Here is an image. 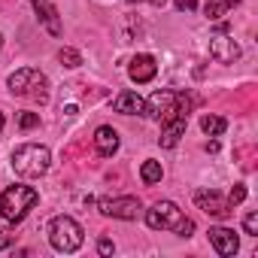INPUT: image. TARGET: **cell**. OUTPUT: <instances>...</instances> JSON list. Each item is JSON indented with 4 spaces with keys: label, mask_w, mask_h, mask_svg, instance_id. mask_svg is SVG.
I'll list each match as a JSON object with an SVG mask.
<instances>
[{
    "label": "cell",
    "mask_w": 258,
    "mask_h": 258,
    "mask_svg": "<svg viewBox=\"0 0 258 258\" xmlns=\"http://www.w3.org/2000/svg\"><path fill=\"white\" fill-rule=\"evenodd\" d=\"M40 201V195L28 185H10L4 195H0V216L7 222H22L28 216V210H34Z\"/></svg>",
    "instance_id": "obj_1"
},
{
    "label": "cell",
    "mask_w": 258,
    "mask_h": 258,
    "mask_svg": "<svg viewBox=\"0 0 258 258\" xmlns=\"http://www.w3.org/2000/svg\"><path fill=\"white\" fill-rule=\"evenodd\" d=\"M10 91L19 94V97H31V100L46 103V97H49V79L37 67H22V70H16L10 76Z\"/></svg>",
    "instance_id": "obj_2"
},
{
    "label": "cell",
    "mask_w": 258,
    "mask_h": 258,
    "mask_svg": "<svg viewBox=\"0 0 258 258\" xmlns=\"http://www.w3.org/2000/svg\"><path fill=\"white\" fill-rule=\"evenodd\" d=\"M143 109H146L149 118L167 121V118H173V115H179V112H188V109H191V100H188L185 94H176V91L161 88V91H155V94L149 97V103H146Z\"/></svg>",
    "instance_id": "obj_3"
},
{
    "label": "cell",
    "mask_w": 258,
    "mask_h": 258,
    "mask_svg": "<svg viewBox=\"0 0 258 258\" xmlns=\"http://www.w3.org/2000/svg\"><path fill=\"white\" fill-rule=\"evenodd\" d=\"M13 170L19 176H43L49 170V149L37 143H25L13 152Z\"/></svg>",
    "instance_id": "obj_4"
},
{
    "label": "cell",
    "mask_w": 258,
    "mask_h": 258,
    "mask_svg": "<svg viewBox=\"0 0 258 258\" xmlns=\"http://www.w3.org/2000/svg\"><path fill=\"white\" fill-rule=\"evenodd\" d=\"M49 240L58 252H76L82 246V228L70 216H55L49 225Z\"/></svg>",
    "instance_id": "obj_5"
},
{
    "label": "cell",
    "mask_w": 258,
    "mask_h": 258,
    "mask_svg": "<svg viewBox=\"0 0 258 258\" xmlns=\"http://www.w3.org/2000/svg\"><path fill=\"white\" fill-rule=\"evenodd\" d=\"M179 222H182V213H179V207L170 204V201H158V204L146 213V225H149L152 231H167V228L176 231Z\"/></svg>",
    "instance_id": "obj_6"
},
{
    "label": "cell",
    "mask_w": 258,
    "mask_h": 258,
    "mask_svg": "<svg viewBox=\"0 0 258 258\" xmlns=\"http://www.w3.org/2000/svg\"><path fill=\"white\" fill-rule=\"evenodd\" d=\"M143 210V204L137 198H106L100 201V213L112 216V219H137Z\"/></svg>",
    "instance_id": "obj_7"
},
{
    "label": "cell",
    "mask_w": 258,
    "mask_h": 258,
    "mask_svg": "<svg viewBox=\"0 0 258 258\" xmlns=\"http://www.w3.org/2000/svg\"><path fill=\"white\" fill-rule=\"evenodd\" d=\"M195 204L207 213V216H216V219H228L231 216V201H225V198H219V191H195Z\"/></svg>",
    "instance_id": "obj_8"
},
{
    "label": "cell",
    "mask_w": 258,
    "mask_h": 258,
    "mask_svg": "<svg viewBox=\"0 0 258 258\" xmlns=\"http://www.w3.org/2000/svg\"><path fill=\"white\" fill-rule=\"evenodd\" d=\"M210 55L219 61V64H234L237 58H240V46L231 40V37H213L210 40Z\"/></svg>",
    "instance_id": "obj_9"
},
{
    "label": "cell",
    "mask_w": 258,
    "mask_h": 258,
    "mask_svg": "<svg viewBox=\"0 0 258 258\" xmlns=\"http://www.w3.org/2000/svg\"><path fill=\"white\" fill-rule=\"evenodd\" d=\"M161 124H164V131H161V146H164V149H173V146L179 143V137L185 134L188 112H179V115H173V118H167V121H161Z\"/></svg>",
    "instance_id": "obj_10"
},
{
    "label": "cell",
    "mask_w": 258,
    "mask_h": 258,
    "mask_svg": "<svg viewBox=\"0 0 258 258\" xmlns=\"http://www.w3.org/2000/svg\"><path fill=\"white\" fill-rule=\"evenodd\" d=\"M210 243L219 255H234L240 249V240L231 228H210Z\"/></svg>",
    "instance_id": "obj_11"
},
{
    "label": "cell",
    "mask_w": 258,
    "mask_h": 258,
    "mask_svg": "<svg viewBox=\"0 0 258 258\" xmlns=\"http://www.w3.org/2000/svg\"><path fill=\"white\" fill-rule=\"evenodd\" d=\"M94 146H97V152L103 158H112L115 149H118V131L109 127V124H100L97 131H94Z\"/></svg>",
    "instance_id": "obj_12"
},
{
    "label": "cell",
    "mask_w": 258,
    "mask_h": 258,
    "mask_svg": "<svg viewBox=\"0 0 258 258\" xmlns=\"http://www.w3.org/2000/svg\"><path fill=\"white\" fill-rule=\"evenodd\" d=\"M155 73H158V64H155L152 55H137L131 61V79L134 82H152Z\"/></svg>",
    "instance_id": "obj_13"
},
{
    "label": "cell",
    "mask_w": 258,
    "mask_h": 258,
    "mask_svg": "<svg viewBox=\"0 0 258 258\" xmlns=\"http://www.w3.org/2000/svg\"><path fill=\"white\" fill-rule=\"evenodd\" d=\"M34 7H37V19L43 22V28L52 34V37H58L61 34V22H58V10L49 4V0H34Z\"/></svg>",
    "instance_id": "obj_14"
},
{
    "label": "cell",
    "mask_w": 258,
    "mask_h": 258,
    "mask_svg": "<svg viewBox=\"0 0 258 258\" xmlns=\"http://www.w3.org/2000/svg\"><path fill=\"white\" fill-rule=\"evenodd\" d=\"M115 112H121V115H134V112H143V97L140 94H134V91H121L118 97H115Z\"/></svg>",
    "instance_id": "obj_15"
},
{
    "label": "cell",
    "mask_w": 258,
    "mask_h": 258,
    "mask_svg": "<svg viewBox=\"0 0 258 258\" xmlns=\"http://www.w3.org/2000/svg\"><path fill=\"white\" fill-rule=\"evenodd\" d=\"M237 4H240V0H207L204 13H207V19H210V22H216V19H222L228 10H234Z\"/></svg>",
    "instance_id": "obj_16"
},
{
    "label": "cell",
    "mask_w": 258,
    "mask_h": 258,
    "mask_svg": "<svg viewBox=\"0 0 258 258\" xmlns=\"http://www.w3.org/2000/svg\"><path fill=\"white\" fill-rule=\"evenodd\" d=\"M201 127H204V134H210V137H219V134H225L228 121H225L222 115H204V118H201Z\"/></svg>",
    "instance_id": "obj_17"
},
{
    "label": "cell",
    "mask_w": 258,
    "mask_h": 258,
    "mask_svg": "<svg viewBox=\"0 0 258 258\" xmlns=\"http://www.w3.org/2000/svg\"><path fill=\"white\" fill-rule=\"evenodd\" d=\"M140 176H143V182H146V185H155V182H161L164 170H161V164H158V161H143Z\"/></svg>",
    "instance_id": "obj_18"
},
{
    "label": "cell",
    "mask_w": 258,
    "mask_h": 258,
    "mask_svg": "<svg viewBox=\"0 0 258 258\" xmlns=\"http://www.w3.org/2000/svg\"><path fill=\"white\" fill-rule=\"evenodd\" d=\"M58 61H61L64 67H79V64H82V58H79L76 49H61V52H58Z\"/></svg>",
    "instance_id": "obj_19"
},
{
    "label": "cell",
    "mask_w": 258,
    "mask_h": 258,
    "mask_svg": "<svg viewBox=\"0 0 258 258\" xmlns=\"http://www.w3.org/2000/svg\"><path fill=\"white\" fill-rule=\"evenodd\" d=\"M19 124L25 127V131H31V127H37V124H40V115H37V112H25V115L19 118Z\"/></svg>",
    "instance_id": "obj_20"
},
{
    "label": "cell",
    "mask_w": 258,
    "mask_h": 258,
    "mask_svg": "<svg viewBox=\"0 0 258 258\" xmlns=\"http://www.w3.org/2000/svg\"><path fill=\"white\" fill-rule=\"evenodd\" d=\"M243 228H246V234L258 237V216H255V213H249V216L243 219Z\"/></svg>",
    "instance_id": "obj_21"
},
{
    "label": "cell",
    "mask_w": 258,
    "mask_h": 258,
    "mask_svg": "<svg viewBox=\"0 0 258 258\" xmlns=\"http://www.w3.org/2000/svg\"><path fill=\"white\" fill-rule=\"evenodd\" d=\"M176 10L179 13H195L198 10V0H176Z\"/></svg>",
    "instance_id": "obj_22"
},
{
    "label": "cell",
    "mask_w": 258,
    "mask_h": 258,
    "mask_svg": "<svg viewBox=\"0 0 258 258\" xmlns=\"http://www.w3.org/2000/svg\"><path fill=\"white\" fill-rule=\"evenodd\" d=\"M243 198H246V188H243V185H234V188H231V195H228V201H231V204H240Z\"/></svg>",
    "instance_id": "obj_23"
},
{
    "label": "cell",
    "mask_w": 258,
    "mask_h": 258,
    "mask_svg": "<svg viewBox=\"0 0 258 258\" xmlns=\"http://www.w3.org/2000/svg\"><path fill=\"white\" fill-rule=\"evenodd\" d=\"M10 246H13V234L0 231V249H10Z\"/></svg>",
    "instance_id": "obj_24"
},
{
    "label": "cell",
    "mask_w": 258,
    "mask_h": 258,
    "mask_svg": "<svg viewBox=\"0 0 258 258\" xmlns=\"http://www.w3.org/2000/svg\"><path fill=\"white\" fill-rule=\"evenodd\" d=\"M97 249H100V252H103V255H109V252H112V249H115V246H112V243H109V240H100V246H97Z\"/></svg>",
    "instance_id": "obj_25"
},
{
    "label": "cell",
    "mask_w": 258,
    "mask_h": 258,
    "mask_svg": "<svg viewBox=\"0 0 258 258\" xmlns=\"http://www.w3.org/2000/svg\"><path fill=\"white\" fill-rule=\"evenodd\" d=\"M149 4H152V7H164V0H149Z\"/></svg>",
    "instance_id": "obj_26"
},
{
    "label": "cell",
    "mask_w": 258,
    "mask_h": 258,
    "mask_svg": "<svg viewBox=\"0 0 258 258\" xmlns=\"http://www.w3.org/2000/svg\"><path fill=\"white\" fill-rule=\"evenodd\" d=\"M0 131H4V112H0Z\"/></svg>",
    "instance_id": "obj_27"
},
{
    "label": "cell",
    "mask_w": 258,
    "mask_h": 258,
    "mask_svg": "<svg viewBox=\"0 0 258 258\" xmlns=\"http://www.w3.org/2000/svg\"><path fill=\"white\" fill-rule=\"evenodd\" d=\"M127 4H137V0H127Z\"/></svg>",
    "instance_id": "obj_28"
},
{
    "label": "cell",
    "mask_w": 258,
    "mask_h": 258,
    "mask_svg": "<svg viewBox=\"0 0 258 258\" xmlns=\"http://www.w3.org/2000/svg\"><path fill=\"white\" fill-rule=\"evenodd\" d=\"M31 4H34V0H31Z\"/></svg>",
    "instance_id": "obj_29"
}]
</instances>
